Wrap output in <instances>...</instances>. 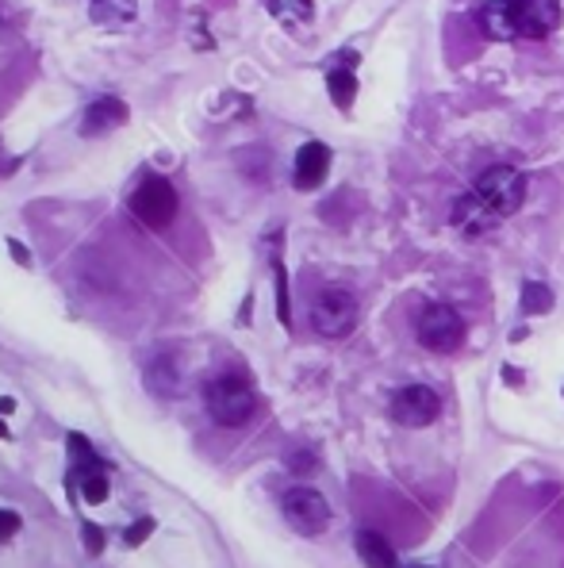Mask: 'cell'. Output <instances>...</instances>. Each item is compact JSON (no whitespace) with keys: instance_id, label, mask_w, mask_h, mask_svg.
Listing matches in <instances>:
<instances>
[{"instance_id":"6da1fadb","label":"cell","mask_w":564,"mask_h":568,"mask_svg":"<svg viewBox=\"0 0 564 568\" xmlns=\"http://www.w3.org/2000/svg\"><path fill=\"white\" fill-rule=\"evenodd\" d=\"M526 181L515 165H491L488 174L453 204V227L465 235L491 231L499 219L515 215L523 207Z\"/></svg>"},{"instance_id":"7a4b0ae2","label":"cell","mask_w":564,"mask_h":568,"mask_svg":"<svg viewBox=\"0 0 564 568\" xmlns=\"http://www.w3.org/2000/svg\"><path fill=\"white\" fill-rule=\"evenodd\" d=\"M476 16L484 35L496 42L549 39L561 24V4L556 0H488Z\"/></svg>"},{"instance_id":"3957f363","label":"cell","mask_w":564,"mask_h":568,"mask_svg":"<svg viewBox=\"0 0 564 568\" xmlns=\"http://www.w3.org/2000/svg\"><path fill=\"white\" fill-rule=\"evenodd\" d=\"M204 400H208V412L219 427H242V422H249L254 407H258L254 388H249V380L239 377V373H223V377L211 380Z\"/></svg>"},{"instance_id":"277c9868","label":"cell","mask_w":564,"mask_h":568,"mask_svg":"<svg viewBox=\"0 0 564 568\" xmlns=\"http://www.w3.org/2000/svg\"><path fill=\"white\" fill-rule=\"evenodd\" d=\"M131 215L146 223L150 231H162L177 219V189L166 177H146L139 189L131 192Z\"/></svg>"},{"instance_id":"5b68a950","label":"cell","mask_w":564,"mask_h":568,"mask_svg":"<svg viewBox=\"0 0 564 568\" xmlns=\"http://www.w3.org/2000/svg\"><path fill=\"white\" fill-rule=\"evenodd\" d=\"M311 327L323 338H346L357 327V300L346 289H323L311 304Z\"/></svg>"},{"instance_id":"8992f818","label":"cell","mask_w":564,"mask_h":568,"mask_svg":"<svg viewBox=\"0 0 564 568\" xmlns=\"http://www.w3.org/2000/svg\"><path fill=\"white\" fill-rule=\"evenodd\" d=\"M419 342L431 354H453L465 342V319L449 304H431L419 319Z\"/></svg>"},{"instance_id":"52a82bcc","label":"cell","mask_w":564,"mask_h":568,"mask_svg":"<svg viewBox=\"0 0 564 568\" xmlns=\"http://www.w3.org/2000/svg\"><path fill=\"white\" fill-rule=\"evenodd\" d=\"M284 519H289L292 530H299V534H323L326 527H331V503L323 500V495L316 492V488H292V492H284Z\"/></svg>"},{"instance_id":"ba28073f","label":"cell","mask_w":564,"mask_h":568,"mask_svg":"<svg viewBox=\"0 0 564 568\" xmlns=\"http://www.w3.org/2000/svg\"><path fill=\"white\" fill-rule=\"evenodd\" d=\"M441 412V400L438 392H431L426 384H411L403 388V392H396V400H392V419L399 422V427H431L434 419H438Z\"/></svg>"},{"instance_id":"9c48e42d","label":"cell","mask_w":564,"mask_h":568,"mask_svg":"<svg viewBox=\"0 0 564 568\" xmlns=\"http://www.w3.org/2000/svg\"><path fill=\"white\" fill-rule=\"evenodd\" d=\"M326 169H331V150H326L323 142H304L296 154V174H292V181H296L299 192H311L326 181Z\"/></svg>"},{"instance_id":"30bf717a","label":"cell","mask_w":564,"mask_h":568,"mask_svg":"<svg viewBox=\"0 0 564 568\" xmlns=\"http://www.w3.org/2000/svg\"><path fill=\"white\" fill-rule=\"evenodd\" d=\"M127 124V104L116 97H100L97 104H89V112H85L81 119V131L85 135H104L112 131V127Z\"/></svg>"},{"instance_id":"8fae6325","label":"cell","mask_w":564,"mask_h":568,"mask_svg":"<svg viewBox=\"0 0 564 568\" xmlns=\"http://www.w3.org/2000/svg\"><path fill=\"white\" fill-rule=\"evenodd\" d=\"M357 553L366 560V568H396V550L388 545V538L376 530H361L357 534Z\"/></svg>"},{"instance_id":"7c38bea8","label":"cell","mask_w":564,"mask_h":568,"mask_svg":"<svg viewBox=\"0 0 564 568\" xmlns=\"http://www.w3.org/2000/svg\"><path fill=\"white\" fill-rule=\"evenodd\" d=\"M139 12V0H92V16L100 24H131Z\"/></svg>"},{"instance_id":"4fadbf2b","label":"cell","mask_w":564,"mask_h":568,"mask_svg":"<svg viewBox=\"0 0 564 568\" xmlns=\"http://www.w3.org/2000/svg\"><path fill=\"white\" fill-rule=\"evenodd\" d=\"M266 4L277 20H284V24H307L311 12H316L311 0H266Z\"/></svg>"},{"instance_id":"5bb4252c","label":"cell","mask_w":564,"mask_h":568,"mask_svg":"<svg viewBox=\"0 0 564 568\" xmlns=\"http://www.w3.org/2000/svg\"><path fill=\"white\" fill-rule=\"evenodd\" d=\"M326 85H331V97H334V104H338V108H349V104H354V97H357V77L349 74V70H331V74H326Z\"/></svg>"},{"instance_id":"9a60e30c","label":"cell","mask_w":564,"mask_h":568,"mask_svg":"<svg viewBox=\"0 0 564 568\" xmlns=\"http://www.w3.org/2000/svg\"><path fill=\"white\" fill-rule=\"evenodd\" d=\"M523 307L530 315H546L549 307H553V292H549L546 285H538V280H534V285H526V289H523Z\"/></svg>"},{"instance_id":"2e32d148","label":"cell","mask_w":564,"mask_h":568,"mask_svg":"<svg viewBox=\"0 0 564 568\" xmlns=\"http://www.w3.org/2000/svg\"><path fill=\"white\" fill-rule=\"evenodd\" d=\"M81 495H85V503H104L108 500V480L100 477V472H92V477H85Z\"/></svg>"},{"instance_id":"e0dca14e","label":"cell","mask_w":564,"mask_h":568,"mask_svg":"<svg viewBox=\"0 0 564 568\" xmlns=\"http://www.w3.org/2000/svg\"><path fill=\"white\" fill-rule=\"evenodd\" d=\"M277 315H281L284 327H289V323H292V307H289V277H284L281 265H277Z\"/></svg>"},{"instance_id":"ac0fdd59","label":"cell","mask_w":564,"mask_h":568,"mask_svg":"<svg viewBox=\"0 0 564 568\" xmlns=\"http://www.w3.org/2000/svg\"><path fill=\"white\" fill-rule=\"evenodd\" d=\"M81 542H85V550H89L92 557H100V553H104V530H100L97 522H85V527H81Z\"/></svg>"},{"instance_id":"d6986e66","label":"cell","mask_w":564,"mask_h":568,"mask_svg":"<svg viewBox=\"0 0 564 568\" xmlns=\"http://www.w3.org/2000/svg\"><path fill=\"white\" fill-rule=\"evenodd\" d=\"M150 534H154V519H139V522H131V530H127V545H142Z\"/></svg>"},{"instance_id":"ffe728a7","label":"cell","mask_w":564,"mask_h":568,"mask_svg":"<svg viewBox=\"0 0 564 568\" xmlns=\"http://www.w3.org/2000/svg\"><path fill=\"white\" fill-rule=\"evenodd\" d=\"M16 530H20V515H16V510H0V542L16 538Z\"/></svg>"},{"instance_id":"44dd1931","label":"cell","mask_w":564,"mask_h":568,"mask_svg":"<svg viewBox=\"0 0 564 568\" xmlns=\"http://www.w3.org/2000/svg\"><path fill=\"white\" fill-rule=\"evenodd\" d=\"M69 450H74V453H77V457H92V445H89V442H85V438H81V434H69Z\"/></svg>"},{"instance_id":"7402d4cb","label":"cell","mask_w":564,"mask_h":568,"mask_svg":"<svg viewBox=\"0 0 564 568\" xmlns=\"http://www.w3.org/2000/svg\"><path fill=\"white\" fill-rule=\"evenodd\" d=\"M9 250H12V257H16V262H20V265H31V254H27V247H20V242H16V239H12V242H9Z\"/></svg>"},{"instance_id":"603a6c76","label":"cell","mask_w":564,"mask_h":568,"mask_svg":"<svg viewBox=\"0 0 564 568\" xmlns=\"http://www.w3.org/2000/svg\"><path fill=\"white\" fill-rule=\"evenodd\" d=\"M289 465H292V469H299V472L316 469V462H311V457H289Z\"/></svg>"},{"instance_id":"cb8c5ba5","label":"cell","mask_w":564,"mask_h":568,"mask_svg":"<svg viewBox=\"0 0 564 568\" xmlns=\"http://www.w3.org/2000/svg\"><path fill=\"white\" fill-rule=\"evenodd\" d=\"M9 27H12V16H9V9H4V4H0V39H4V35H9Z\"/></svg>"},{"instance_id":"d4e9b609","label":"cell","mask_w":564,"mask_h":568,"mask_svg":"<svg viewBox=\"0 0 564 568\" xmlns=\"http://www.w3.org/2000/svg\"><path fill=\"white\" fill-rule=\"evenodd\" d=\"M16 412V400H9V395H4V400H0V415H12Z\"/></svg>"},{"instance_id":"484cf974","label":"cell","mask_w":564,"mask_h":568,"mask_svg":"<svg viewBox=\"0 0 564 568\" xmlns=\"http://www.w3.org/2000/svg\"><path fill=\"white\" fill-rule=\"evenodd\" d=\"M0 438H9V427H4V422H0Z\"/></svg>"}]
</instances>
